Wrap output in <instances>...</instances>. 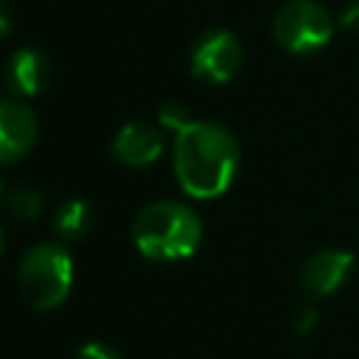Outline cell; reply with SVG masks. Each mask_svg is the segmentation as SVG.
Returning a JSON list of instances; mask_svg holds the SVG:
<instances>
[{"label": "cell", "mask_w": 359, "mask_h": 359, "mask_svg": "<svg viewBox=\"0 0 359 359\" xmlns=\"http://www.w3.org/2000/svg\"><path fill=\"white\" fill-rule=\"evenodd\" d=\"M76 359H121V356L109 345H104V342H87V345L79 348Z\"/></svg>", "instance_id": "13"}, {"label": "cell", "mask_w": 359, "mask_h": 359, "mask_svg": "<svg viewBox=\"0 0 359 359\" xmlns=\"http://www.w3.org/2000/svg\"><path fill=\"white\" fill-rule=\"evenodd\" d=\"M353 255L345 250H320L300 269V286L311 297H325L345 283L351 275Z\"/></svg>", "instance_id": "8"}, {"label": "cell", "mask_w": 359, "mask_h": 359, "mask_svg": "<svg viewBox=\"0 0 359 359\" xmlns=\"http://www.w3.org/2000/svg\"><path fill=\"white\" fill-rule=\"evenodd\" d=\"M0 196H3V180H0Z\"/></svg>", "instance_id": "18"}, {"label": "cell", "mask_w": 359, "mask_h": 359, "mask_svg": "<svg viewBox=\"0 0 359 359\" xmlns=\"http://www.w3.org/2000/svg\"><path fill=\"white\" fill-rule=\"evenodd\" d=\"M272 34L278 45L289 53H311L328 45L334 22L328 11L314 0H289L278 8L272 20Z\"/></svg>", "instance_id": "4"}, {"label": "cell", "mask_w": 359, "mask_h": 359, "mask_svg": "<svg viewBox=\"0 0 359 359\" xmlns=\"http://www.w3.org/2000/svg\"><path fill=\"white\" fill-rule=\"evenodd\" d=\"M112 154L123 165H149L163 154V132L146 121L123 123L112 140Z\"/></svg>", "instance_id": "9"}, {"label": "cell", "mask_w": 359, "mask_h": 359, "mask_svg": "<svg viewBox=\"0 0 359 359\" xmlns=\"http://www.w3.org/2000/svg\"><path fill=\"white\" fill-rule=\"evenodd\" d=\"M36 140V115L22 101H0V163H17Z\"/></svg>", "instance_id": "6"}, {"label": "cell", "mask_w": 359, "mask_h": 359, "mask_svg": "<svg viewBox=\"0 0 359 359\" xmlns=\"http://www.w3.org/2000/svg\"><path fill=\"white\" fill-rule=\"evenodd\" d=\"M238 171L236 137L210 121H191L174 137V174L194 199L222 196Z\"/></svg>", "instance_id": "1"}, {"label": "cell", "mask_w": 359, "mask_h": 359, "mask_svg": "<svg viewBox=\"0 0 359 359\" xmlns=\"http://www.w3.org/2000/svg\"><path fill=\"white\" fill-rule=\"evenodd\" d=\"M11 28H14V14H11L8 3H6V0H0V36H8V34H11Z\"/></svg>", "instance_id": "15"}, {"label": "cell", "mask_w": 359, "mask_h": 359, "mask_svg": "<svg viewBox=\"0 0 359 359\" xmlns=\"http://www.w3.org/2000/svg\"><path fill=\"white\" fill-rule=\"evenodd\" d=\"M93 224V210L84 199H67L53 213V233L65 241L81 238Z\"/></svg>", "instance_id": "10"}, {"label": "cell", "mask_w": 359, "mask_h": 359, "mask_svg": "<svg viewBox=\"0 0 359 359\" xmlns=\"http://www.w3.org/2000/svg\"><path fill=\"white\" fill-rule=\"evenodd\" d=\"M6 208L17 222H34L42 210V194L36 188H17L6 196Z\"/></svg>", "instance_id": "11"}, {"label": "cell", "mask_w": 359, "mask_h": 359, "mask_svg": "<svg viewBox=\"0 0 359 359\" xmlns=\"http://www.w3.org/2000/svg\"><path fill=\"white\" fill-rule=\"evenodd\" d=\"M314 320H317L314 309H306V311H303V314H300V317L294 320V325H297V331H300V334H306V331H309V328L314 325Z\"/></svg>", "instance_id": "16"}, {"label": "cell", "mask_w": 359, "mask_h": 359, "mask_svg": "<svg viewBox=\"0 0 359 359\" xmlns=\"http://www.w3.org/2000/svg\"><path fill=\"white\" fill-rule=\"evenodd\" d=\"M132 238L151 261H182L196 252L202 241V222L194 208L177 199H160L137 213Z\"/></svg>", "instance_id": "2"}, {"label": "cell", "mask_w": 359, "mask_h": 359, "mask_svg": "<svg viewBox=\"0 0 359 359\" xmlns=\"http://www.w3.org/2000/svg\"><path fill=\"white\" fill-rule=\"evenodd\" d=\"M48 76H50V65H48V56L39 50V48H17L8 62H6V70H3V84L11 95L17 98H31L36 93L45 90L48 84Z\"/></svg>", "instance_id": "7"}, {"label": "cell", "mask_w": 359, "mask_h": 359, "mask_svg": "<svg viewBox=\"0 0 359 359\" xmlns=\"http://www.w3.org/2000/svg\"><path fill=\"white\" fill-rule=\"evenodd\" d=\"M157 123H160L163 129H171V132L177 135L180 129H185V126L191 123V115H188V109H185L180 101H165V104L157 109Z\"/></svg>", "instance_id": "12"}, {"label": "cell", "mask_w": 359, "mask_h": 359, "mask_svg": "<svg viewBox=\"0 0 359 359\" xmlns=\"http://www.w3.org/2000/svg\"><path fill=\"white\" fill-rule=\"evenodd\" d=\"M339 25L345 31H356L359 34V0H351L342 11H339Z\"/></svg>", "instance_id": "14"}, {"label": "cell", "mask_w": 359, "mask_h": 359, "mask_svg": "<svg viewBox=\"0 0 359 359\" xmlns=\"http://www.w3.org/2000/svg\"><path fill=\"white\" fill-rule=\"evenodd\" d=\"M17 278H20L22 297L34 309L50 311L59 303H65V297L70 294V286H73V261H70V252L62 244H56V241L34 244L22 255Z\"/></svg>", "instance_id": "3"}, {"label": "cell", "mask_w": 359, "mask_h": 359, "mask_svg": "<svg viewBox=\"0 0 359 359\" xmlns=\"http://www.w3.org/2000/svg\"><path fill=\"white\" fill-rule=\"evenodd\" d=\"M3 247H6V244H3V230H0V255H3Z\"/></svg>", "instance_id": "17"}, {"label": "cell", "mask_w": 359, "mask_h": 359, "mask_svg": "<svg viewBox=\"0 0 359 359\" xmlns=\"http://www.w3.org/2000/svg\"><path fill=\"white\" fill-rule=\"evenodd\" d=\"M241 42L227 28H213L202 34L191 50V73L208 84L230 81L241 67Z\"/></svg>", "instance_id": "5"}]
</instances>
